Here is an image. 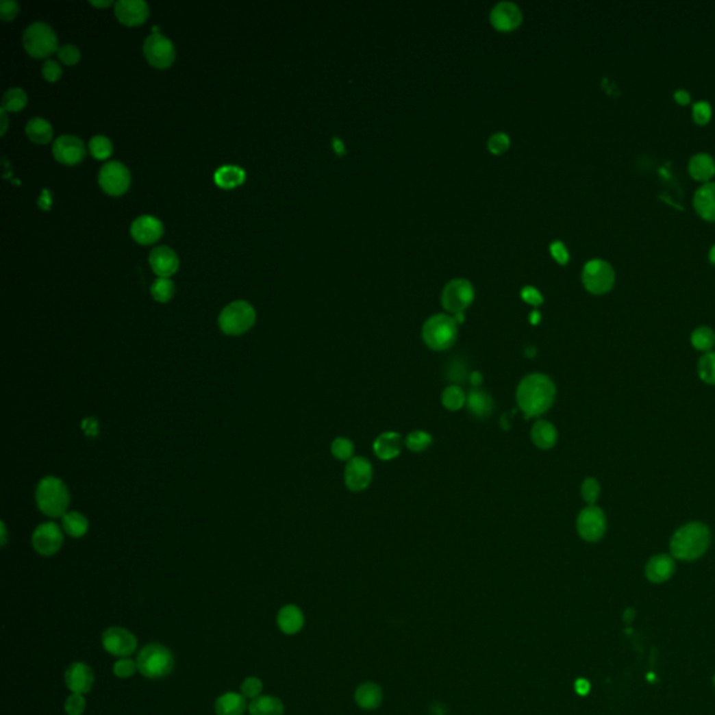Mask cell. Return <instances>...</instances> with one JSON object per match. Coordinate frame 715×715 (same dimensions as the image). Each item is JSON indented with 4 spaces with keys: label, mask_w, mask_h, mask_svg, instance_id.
<instances>
[{
    "label": "cell",
    "mask_w": 715,
    "mask_h": 715,
    "mask_svg": "<svg viewBox=\"0 0 715 715\" xmlns=\"http://www.w3.org/2000/svg\"><path fill=\"white\" fill-rule=\"evenodd\" d=\"M601 494V485L595 478H587L581 485V496L586 502L591 506L595 505Z\"/></svg>",
    "instance_id": "cell-43"
},
{
    "label": "cell",
    "mask_w": 715,
    "mask_h": 715,
    "mask_svg": "<svg viewBox=\"0 0 715 715\" xmlns=\"http://www.w3.org/2000/svg\"><path fill=\"white\" fill-rule=\"evenodd\" d=\"M690 340H692V345L696 349L710 352L712 349V347L715 345V333L712 331V329H710L707 326H701V327H697L692 333Z\"/></svg>",
    "instance_id": "cell-37"
},
{
    "label": "cell",
    "mask_w": 715,
    "mask_h": 715,
    "mask_svg": "<svg viewBox=\"0 0 715 715\" xmlns=\"http://www.w3.org/2000/svg\"><path fill=\"white\" fill-rule=\"evenodd\" d=\"M333 145H334V150L337 151V154H344V153H345L344 142H342L338 137H334V138H333Z\"/></svg>",
    "instance_id": "cell-57"
},
{
    "label": "cell",
    "mask_w": 715,
    "mask_h": 715,
    "mask_svg": "<svg viewBox=\"0 0 715 715\" xmlns=\"http://www.w3.org/2000/svg\"><path fill=\"white\" fill-rule=\"evenodd\" d=\"M17 13H18V3L16 2V0H2V2H0V16H2L3 20H6V21L12 20L16 17Z\"/></svg>",
    "instance_id": "cell-51"
},
{
    "label": "cell",
    "mask_w": 715,
    "mask_h": 715,
    "mask_svg": "<svg viewBox=\"0 0 715 715\" xmlns=\"http://www.w3.org/2000/svg\"><path fill=\"white\" fill-rule=\"evenodd\" d=\"M693 119L697 125H705L711 119V105L707 101H699L693 105Z\"/></svg>",
    "instance_id": "cell-49"
},
{
    "label": "cell",
    "mask_w": 715,
    "mask_h": 715,
    "mask_svg": "<svg viewBox=\"0 0 715 715\" xmlns=\"http://www.w3.org/2000/svg\"><path fill=\"white\" fill-rule=\"evenodd\" d=\"M164 232L162 223L153 216H140L137 217L130 227L131 236L142 244H149L155 242Z\"/></svg>",
    "instance_id": "cell-18"
},
{
    "label": "cell",
    "mask_w": 715,
    "mask_h": 715,
    "mask_svg": "<svg viewBox=\"0 0 715 715\" xmlns=\"http://www.w3.org/2000/svg\"><path fill=\"white\" fill-rule=\"evenodd\" d=\"M137 670H138L137 662L134 660H131L130 657L121 658L114 664V673H115V676H118L121 679H127V677L133 676Z\"/></svg>",
    "instance_id": "cell-45"
},
{
    "label": "cell",
    "mask_w": 715,
    "mask_h": 715,
    "mask_svg": "<svg viewBox=\"0 0 715 715\" xmlns=\"http://www.w3.org/2000/svg\"><path fill=\"white\" fill-rule=\"evenodd\" d=\"M101 641L106 653L119 658L130 657L137 650L136 636L127 629L119 626H112L106 629L102 633Z\"/></svg>",
    "instance_id": "cell-10"
},
{
    "label": "cell",
    "mask_w": 715,
    "mask_h": 715,
    "mask_svg": "<svg viewBox=\"0 0 715 715\" xmlns=\"http://www.w3.org/2000/svg\"><path fill=\"white\" fill-rule=\"evenodd\" d=\"M263 690V683L259 677H255V676H250V677H246L242 686H240V693L246 697V699H258L260 696Z\"/></svg>",
    "instance_id": "cell-44"
},
{
    "label": "cell",
    "mask_w": 715,
    "mask_h": 715,
    "mask_svg": "<svg viewBox=\"0 0 715 715\" xmlns=\"http://www.w3.org/2000/svg\"><path fill=\"white\" fill-rule=\"evenodd\" d=\"M305 623L302 611L295 605H285L277 615V625L285 634H297Z\"/></svg>",
    "instance_id": "cell-26"
},
{
    "label": "cell",
    "mask_w": 715,
    "mask_h": 715,
    "mask_svg": "<svg viewBox=\"0 0 715 715\" xmlns=\"http://www.w3.org/2000/svg\"><path fill=\"white\" fill-rule=\"evenodd\" d=\"M98 427H99V423L92 416L84 418L81 422V429L84 431V435L88 438H95L98 435Z\"/></svg>",
    "instance_id": "cell-54"
},
{
    "label": "cell",
    "mask_w": 715,
    "mask_h": 715,
    "mask_svg": "<svg viewBox=\"0 0 715 715\" xmlns=\"http://www.w3.org/2000/svg\"><path fill=\"white\" fill-rule=\"evenodd\" d=\"M675 101L677 103H682V105H686L690 102V94L686 91V90H677L675 92Z\"/></svg>",
    "instance_id": "cell-55"
},
{
    "label": "cell",
    "mask_w": 715,
    "mask_h": 715,
    "mask_svg": "<svg viewBox=\"0 0 715 715\" xmlns=\"http://www.w3.org/2000/svg\"><path fill=\"white\" fill-rule=\"evenodd\" d=\"M576 690L579 692V694H587L590 690V683L586 681V679H579V681L576 682Z\"/></svg>",
    "instance_id": "cell-56"
},
{
    "label": "cell",
    "mask_w": 715,
    "mask_h": 715,
    "mask_svg": "<svg viewBox=\"0 0 715 715\" xmlns=\"http://www.w3.org/2000/svg\"><path fill=\"white\" fill-rule=\"evenodd\" d=\"M714 686H715V675H714Z\"/></svg>",
    "instance_id": "cell-64"
},
{
    "label": "cell",
    "mask_w": 715,
    "mask_h": 715,
    "mask_svg": "<svg viewBox=\"0 0 715 715\" xmlns=\"http://www.w3.org/2000/svg\"><path fill=\"white\" fill-rule=\"evenodd\" d=\"M583 284L588 292L594 295H603L610 292L615 284V270L612 266L601 259L590 260L583 268Z\"/></svg>",
    "instance_id": "cell-8"
},
{
    "label": "cell",
    "mask_w": 715,
    "mask_h": 715,
    "mask_svg": "<svg viewBox=\"0 0 715 715\" xmlns=\"http://www.w3.org/2000/svg\"><path fill=\"white\" fill-rule=\"evenodd\" d=\"M381 699H383L381 689L377 685L371 683V682L361 685L355 693L356 703L365 710H373V708L379 707L381 703Z\"/></svg>",
    "instance_id": "cell-32"
},
{
    "label": "cell",
    "mask_w": 715,
    "mask_h": 715,
    "mask_svg": "<svg viewBox=\"0 0 715 715\" xmlns=\"http://www.w3.org/2000/svg\"><path fill=\"white\" fill-rule=\"evenodd\" d=\"M244 171L238 165H223L216 173H214V181L221 188H234L243 182Z\"/></svg>",
    "instance_id": "cell-33"
},
{
    "label": "cell",
    "mask_w": 715,
    "mask_h": 715,
    "mask_svg": "<svg viewBox=\"0 0 715 715\" xmlns=\"http://www.w3.org/2000/svg\"><path fill=\"white\" fill-rule=\"evenodd\" d=\"M256 321L253 306L246 301H234L228 303L218 316L220 329L228 336H240L246 333Z\"/></svg>",
    "instance_id": "cell-6"
},
{
    "label": "cell",
    "mask_w": 715,
    "mask_h": 715,
    "mask_svg": "<svg viewBox=\"0 0 715 715\" xmlns=\"http://www.w3.org/2000/svg\"><path fill=\"white\" fill-rule=\"evenodd\" d=\"M551 253L553 259L560 264H566L568 262V252L560 240H556L551 244Z\"/></svg>",
    "instance_id": "cell-53"
},
{
    "label": "cell",
    "mask_w": 715,
    "mask_h": 715,
    "mask_svg": "<svg viewBox=\"0 0 715 715\" xmlns=\"http://www.w3.org/2000/svg\"><path fill=\"white\" fill-rule=\"evenodd\" d=\"M710 262L715 264V244H712V247L710 249Z\"/></svg>",
    "instance_id": "cell-63"
},
{
    "label": "cell",
    "mask_w": 715,
    "mask_h": 715,
    "mask_svg": "<svg viewBox=\"0 0 715 715\" xmlns=\"http://www.w3.org/2000/svg\"><path fill=\"white\" fill-rule=\"evenodd\" d=\"M90 3L95 6H110L111 0H101V2H98V0H90Z\"/></svg>",
    "instance_id": "cell-60"
},
{
    "label": "cell",
    "mask_w": 715,
    "mask_h": 715,
    "mask_svg": "<svg viewBox=\"0 0 715 715\" xmlns=\"http://www.w3.org/2000/svg\"><path fill=\"white\" fill-rule=\"evenodd\" d=\"M521 298H523L527 303H529V305H532V306H540V305L544 302V298H542V295L540 294V291L536 290V288H534V287H525V288H523V291H521Z\"/></svg>",
    "instance_id": "cell-52"
},
{
    "label": "cell",
    "mask_w": 715,
    "mask_h": 715,
    "mask_svg": "<svg viewBox=\"0 0 715 715\" xmlns=\"http://www.w3.org/2000/svg\"><path fill=\"white\" fill-rule=\"evenodd\" d=\"M55 158L67 165L80 162L86 155V146L81 138L73 134H60L52 146Z\"/></svg>",
    "instance_id": "cell-16"
},
{
    "label": "cell",
    "mask_w": 715,
    "mask_h": 715,
    "mask_svg": "<svg viewBox=\"0 0 715 715\" xmlns=\"http://www.w3.org/2000/svg\"><path fill=\"white\" fill-rule=\"evenodd\" d=\"M556 399V386L544 373L524 376L516 390V403L527 419L538 418L549 411Z\"/></svg>",
    "instance_id": "cell-1"
},
{
    "label": "cell",
    "mask_w": 715,
    "mask_h": 715,
    "mask_svg": "<svg viewBox=\"0 0 715 715\" xmlns=\"http://www.w3.org/2000/svg\"><path fill=\"white\" fill-rule=\"evenodd\" d=\"M403 449V439L396 432H384L373 442V451L381 461H390L400 455Z\"/></svg>",
    "instance_id": "cell-24"
},
{
    "label": "cell",
    "mask_w": 715,
    "mask_h": 715,
    "mask_svg": "<svg viewBox=\"0 0 715 715\" xmlns=\"http://www.w3.org/2000/svg\"><path fill=\"white\" fill-rule=\"evenodd\" d=\"M689 172L696 181L707 182L715 175V160L707 153L694 154L689 161Z\"/></svg>",
    "instance_id": "cell-28"
},
{
    "label": "cell",
    "mask_w": 715,
    "mask_h": 715,
    "mask_svg": "<svg viewBox=\"0 0 715 715\" xmlns=\"http://www.w3.org/2000/svg\"><path fill=\"white\" fill-rule=\"evenodd\" d=\"M699 376L707 384H715V352H705L699 361Z\"/></svg>",
    "instance_id": "cell-40"
},
{
    "label": "cell",
    "mask_w": 715,
    "mask_h": 715,
    "mask_svg": "<svg viewBox=\"0 0 715 715\" xmlns=\"http://www.w3.org/2000/svg\"><path fill=\"white\" fill-rule=\"evenodd\" d=\"M467 407L471 415L484 419L488 418L493 411V399L490 397L489 392L482 390H473L467 396Z\"/></svg>",
    "instance_id": "cell-29"
},
{
    "label": "cell",
    "mask_w": 715,
    "mask_h": 715,
    "mask_svg": "<svg viewBox=\"0 0 715 715\" xmlns=\"http://www.w3.org/2000/svg\"><path fill=\"white\" fill-rule=\"evenodd\" d=\"M250 715H282L284 704L274 696H259L247 707Z\"/></svg>",
    "instance_id": "cell-30"
},
{
    "label": "cell",
    "mask_w": 715,
    "mask_h": 715,
    "mask_svg": "<svg viewBox=\"0 0 715 715\" xmlns=\"http://www.w3.org/2000/svg\"><path fill=\"white\" fill-rule=\"evenodd\" d=\"M509 146H510V138L505 133H494L488 141V147L493 154L505 153L509 149Z\"/></svg>",
    "instance_id": "cell-47"
},
{
    "label": "cell",
    "mask_w": 715,
    "mask_h": 715,
    "mask_svg": "<svg viewBox=\"0 0 715 715\" xmlns=\"http://www.w3.org/2000/svg\"><path fill=\"white\" fill-rule=\"evenodd\" d=\"M693 205L701 218L715 223V182H707L696 190Z\"/></svg>",
    "instance_id": "cell-22"
},
{
    "label": "cell",
    "mask_w": 715,
    "mask_h": 715,
    "mask_svg": "<svg viewBox=\"0 0 715 715\" xmlns=\"http://www.w3.org/2000/svg\"><path fill=\"white\" fill-rule=\"evenodd\" d=\"M331 454L334 458H337L338 461H349L351 458H353V453H355V446L352 443L351 439L348 438H336L331 443Z\"/></svg>",
    "instance_id": "cell-42"
},
{
    "label": "cell",
    "mask_w": 715,
    "mask_h": 715,
    "mask_svg": "<svg viewBox=\"0 0 715 715\" xmlns=\"http://www.w3.org/2000/svg\"><path fill=\"white\" fill-rule=\"evenodd\" d=\"M88 146H90V153L95 158H98V160H103L106 157H110L112 154V150H114L112 141L108 137L102 136V134L92 136Z\"/></svg>",
    "instance_id": "cell-38"
},
{
    "label": "cell",
    "mask_w": 715,
    "mask_h": 715,
    "mask_svg": "<svg viewBox=\"0 0 715 715\" xmlns=\"http://www.w3.org/2000/svg\"><path fill=\"white\" fill-rule=\"evenodd\" d=\"M711 532L703 523H689L679 528L670 540V553L681 560H696L705 553Z\"/></svg>",
    "instance_id": "cell-2"
},
{
    "label": "cell",
    "mask_w": 715,
    "mask_h": 715,
    "mask_svg": "<svg viewBox=\"0 0 715 715\" xmlns=\"http://www.w3.org/2000/svg\"><path fill=\"white\" fill-rule=\"evenodd\" d=\"M467 403V394L462 387L457 384L447 386L442 392V404L447 411H460Z\"/></svg>",
    "instance_id": "cell-35"
},
{
    "label": "cell",
    "mask_w": 715,
    "mask_h": 715,
    "mask_svg": "<svg viewBox=\"0 0 715 715\" xmlns=\"http://www.w3.org/2000/svg\"><path fill=\"white\" fill-rule=\"evenodd\" d=\"M432 436L425 431H414L405 438V446L412 453H423L432 444Z\"/></svg>",
    "instance_id": "cell-41"
},
{
    "label": "cell",
    "mask_w": 715,
    "mask_h": 715,
    "mask_svg": "<svg viewBox=\"0 0 715 715\" xmlns=\"http://www.w3.org/2000/svg\"><path fill=\"white\" fill-rule=\"evenodd\" d=\"M540 317H541V316H540L538 312H532L531 316H529V321H531V323L535 325V323H538V321H540Z\"/></svg>",
    "instance_id": "cell-62"
},
{
    "label": "cell",
    "mask_w": 715,
    "mask_h": 715,
    "mask_svg": "<svg viewBox=\"0 0 715 715\" xmlns=\"http://www.w3.org/2000/svg\"><path fill=\"white\" fill-rule=\"evenodd\" d=\"M25 133L34 142H38V145H42V142H48L52 138L53 129H52L51 123L47 119L40 118V116H35V118H31L27 122Z\"/></svg>",
    "instance_id": "cell-31"
},
{
    "label": "cell",
    "mask_w": 715,
    "mask_h": 715,
    "mask_svg": "<svg viewBox=\"0 0 715 715\" xmlns=\"http://www.w3.org/2000/svg\"><path fill=\"white\" fill-rule=\"evenodd\" d=\"M344 481L349 490L362 492L369 488L373 481V467L368 458L356 455L351 458L344 471Z\"/></svg>",
    "instance_id": "cell-14"
},
{
    "label": "cell",
    "mask_w": 715,
    "mask_h": 715,
    "mask_svg": "<svg viewBox=\"0 0 715 715\" xmlns=\"http://www.w3.org/2000/svg\"><path fill=\"white\" fill-rule=\"evenodd\" d=\"M63 529L73 538H81L88 531V520L79 512H67L62 517Z\"/></svg>",
    "instance_id": "cell-34"
},
{
    "label": "cell",
    "mask_w": 715,
    "mask_h": 715,
    "mask_svg": "<svg viewBox=\"0 0 715 715\" xmlns=\"http://www.w3.org/2000/svg\"><path fill=\"white\" fill-rule=\"evenodd\" d=\"M675 573V560L669 555L653 556L646 564V577L655 584L665 583Z\"/></svg>",
    "instance_id": "cell-23"
},
{
    "label": "cell",
    "mask_w": 715,
    "mask_h": 715,
    "mask_svg": "<svg viewBox=\"0 0 715 715\" xmlns=\"http://www.w3.org/2000/svg\"><path fill=\"white\" fill-rule=\"evenodd\" d=\"M142 52L147 60L158 67L165 68L171 66L175 59V47L169 38L160 32H153L142 42Z\"/></svg>",
    "instance_id": "cell-12"
},
{
    "label": "cell",
    "mask_w": 715,
    "mask_h": 715,
    "mask_svg": "<svg viewBox=\"0 0 715 715\" xmlns=\"http://www.w3.org/2000/svg\"><path fill=\"white\" fill-rule=\"evenodd\" d=\"M150 266L160 277L172 275L179 267V258L173 249L166 244L155 246L149 256Z\"/></svg>",
    "instance_id": "cell-19"
},
{
    "label": "cell",
    "mask_w": 715,
    "mask_h": 715,
    "mask_svg": "<svg viewBox=\"0 0 715 715\" xmlns=\"http://www.w3.org/2000/svg\"><path fill=\"white\" fill-rule=\"evenodd\" d=\"M531 440L536 447L541 450L552 449L557 442L556 426L548 421L538 419L532 425Z\"/></svg>",
    "instance_id": "cell-25"
},
{
    "label": "cell",
    "mask_w": 715,
    "mask_h": 715,
    "mask_svg": "<svg viewBox=\"0 0 715 715\" xmlns=\"http://www.w3.org/2000/svg\"><path fill=\"white\" fill-rule=\"evenodd\" d=\"M86 710L84 694L71 693L64 701V711L67 715H83Z\"/></svg>",
    "instance_id": "cell-46"
},
{
    "label": "cell",
    "mask_w": 715,
    "mask_h": 715,
    "mask_svg": "<svg viewBox=\"0 0 715 715\" xmlns=\"http://www.w3.org/2000/svg\"><path fill=\"white\" fill-rule=\"evenodd\" d=\"M175 292V285L168 277L157 278L151 285V295L158 302H168Z\"/></svg>",
    "instance_id": "cell-39"
},
{
    "label": "cell",
    "mask_w": 715,
    "mask_h": 715,
    "mask_svg": "<svg viewBox=\"0 0 715 715\" xmlns=\"http://www.w3.org/2000/svg\"><path fill=\"white\" fill-rule=\"evenodd\" d=\"M58 56L66 64H75L80 60V49L75 44H64L58 49Z\"/></svg>",
    "instance_id": "cell-48"
},
{
    "label": "cell",
    "mask_w": 715,
    "mask_h": 715,
    "mask_svg": "<svg viewBox=\"0 0 715 715\" xmlns=\"http://www.w3.org/2000/svg\"><path fill=\"white\" fill-rule=\"evenodd\" d=\"M38 509L48 517H63L67 513L70 494L64 482L56 477H45L35 490Z\"/></svg>",
    "instance_id": "cell-3"
},
{
    "label": "cell",
    "mask_w": 715,
    "mask_h": 715,
    "mask_svg": "<svg viewBox=\"0 0 715 715\" xmlns=\"http://www.w3.org/2000/svg\"><path fill=\"white\" fill-rule=\"evenodd\" d=\"M246 697L242 693L228 692L221 694L216 701L217 715H243L247 708Z\"/></svg>",
    "instance_id": "cell-27"
},
{
    "label": "cell",
    "mask_w": 715,
    "mask_h": 715,
    "mask_svg": "<svg viewBox=\"0 0 715 715\" xmlns=\"http://www.w3.org/2000/svg\"><path fill=\"white\" fill-rule=\"evenodd\" d=\"M27 103V94L21 87H10L2 98V110L6 112H17Z\"/></svg>",
    "instance_id": "cell-36"
},
{
    "label": "cell",
    "mask_w": 715,
    "mask_h": 715,
    "mask_svg": "<svg viewBox=\"0 0 715 715\" xmlns=\"http://www.w3.org/2000/svg\"><path fill=\"white\" fill-rule=\"evenodd\" d=\"M8 544V529H6V524L2 523V545L5 547Z\"/></svg>",
    "instance_id": "cell-61"
},
{
    "label": "cell",
    "mask_w": 715,
    "mask_h": 715,
    "mask_svg": "<svg viewBox=\"0 0 715 715\" xmlns=\"http://www.w3.org/2000/svg\"><path fill=\"white\" fill-rule=\"evenodd\" d=\"M23 45L34 58H45L58 48V35L45 21L31 23L23 34Z\"/></svg>",
    "instance_id": "cell-7"
},
{
    "label": "cell",
    "mask_w": 715,
    "mask_h": 715,
    "mask_svg": "<svg viewBox=\"0 0 715 715\" xmlns=\"http://www.w3.org/2000/svg\"><path fill=\"white\" fill-rule=\"evenodd\" d=\"M98 182L106 193L122 195L130 185V172L121 161H110L101 166Z\"/></svg>",
    "instance_id": "cell-11"
},
{
    "label": "cell",
    "mask_w": 715,
    "mask_h": 715,
    "mask_svg": "<svg viewBox=\"0 0 715 715\" xmlns=\"http://www.w3.org/2000/svg\"><path fill=\"white\" fill-rule=\"evenodd\" d=\"M42 75L48 81H56L62 75V67L56 60L48 59L42 64Z\"/></svg>",
    "instance_id": "cell-50"
},
{
    "label": "cell",
    "mask_w": 715,
    "mask_h": 715,
    "mask_svg": "<svg viewBox=\"0 0 715 715\" xmlns=\"http://www.w3.org/2000/svg\"><path fill=\"white\" fill-rule=\"evenodd\" d=\"M475 292L470 281L464 278L451 279L442 292V305L453 314L464 313L474 301Z\"/></svg>",
    "instance_id": "cell-9"
},
{
    "label": "cell",
    "mask_w": 715,
    "mask_h": 715,
    "mask_svg": "<svg viewBox=\"0 0 715 715\" xmlns=\"http://www.w3.org/2000/svg\"><path fill=\"white\" fill-rule=\"evenodd\" d=\"M0 118H2V134H5V131L8 129V116H6L5 110H0Z\"/></svg>",
    "instance_id": "cell-59"
},
{
    "label": "cell",
    "mask_w": 715,
    "mask_h": 715,
    "mask_svg": "<svg viewBox=\"0 0 715 715\" xmlns=\"http://www.w3.org/2000/svg\"><path fill=\"white\" fill-rule=\"evenodd\" d=\"M577 532L587 542H598L606 529V518L603 512L595 506H587L577 517Z\"/></svg>",
    "instance_id": "cell-13"
},
{
    "label": "cell",
    "mask_w": 715,
    "mask_h": 715,
    "mask_svg": "<svg viewBox=\"0 0 715 715\" xmlns=\"http://www.w3.org/2000/svg\"><path fill=\"white\" fill-rule=\"evenodd\" d=\"M457 321L449 314H435L429 317L422 327L423 342L432 351H446L457 340Z\"/></svg>",
    "instance_id": "cell-5"
},
{
    "label": "cell",
    "mask_w": 715,
    "mask_h": 715,
    "mask_svg": "<svg viewBox=\"0 0 715 715\" xmlns=\"http://www.w3.org/2000/svg\"><path fill=\"white\" fill-rule=\"evenodd\" d=\"M63 544V534L56 523H44L32 534V547L41 556H52Z\"/></svg>",
    "instance_id": "cell-15"
},
{
    "label": "cell",
    "mask_w": 715,
    "mask_h": 715,
    "mask_svg": "<svg viewBox=\"0 0 715 715\" xmlns=\"http://www.w3.org/2000/svg\"><path fill=\"white\" fill-rule=\"evenodd\" d=\"M64 682L71 693L87 694L94 686L95 676L87 664L73 662L64 672Z\"/></svg>",
    "instance_id": "cell-17"
},
{
    "label": "cell",
    "mask_w": 715,
    "mask_h": 715,
    "mask_svg": "<svg viewBox=\"0 0 715 715\" xmlns=\"http://www.w3.org/2000/svg\"><path fill=\"white\" fill-rule=\"evenodd\" d=\"M138 672L151 681L169 676L175 669V657L169 649L158 642L142 647L136 658Z\"/></svg>",
    "instance_id": "cell-4"
},
{
    "label": "cell",
    "mask_w": 715,
    "mask_h": 715,
    "mask_svg": "<svg viewBox=\"0 0 715 715\" xmlns=\"http://www.w3.org/2000/svg\"><path fill=\"white\" fill-rule=\"evenodd\" d=\"M149 10L145 0H118L115 3V14L126 25L141 24L147 18Z\"/></svg>",
    "instance_id": "cell-20"
},
{
    "label": "cell",
    "mask_w": 715,
    "mask_h": 715,
    "mask_svg": "<svg viewBox=\"0 0 715 715\" xmlns=\"http://www.w3.org/2000/svg\"><path fill=\"white\" fill-rule=\"evenodd\" d=\"M523 14L521 10L512 2L497 3L492 13L490 21L500 31H512L521 24Z\"/></svg>",
    "instance_id": "cell-21"
},
{
    "label": "cell",
    "mask_w": 715,
    "mask_h": 715,
    "mask_svg": "<svg viewBox=\"0 0 715 715\" xmlns=\"http://www.w3.org/2000/svg\"><path fill=\"white\" fill-rule=\"evenodd\" d=\"M482 381H484V379H482V375H481L479 372H475V373L471 375V383H473V386H481Z\"/></svg>",
    "instance_id": "cell-58"
}]
</instances>
